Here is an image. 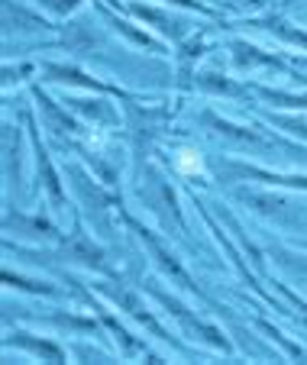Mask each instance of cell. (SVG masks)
<instances>
[{"label":"cell","mask_w":307,"mask_h":365,"mask_svg":"<svg viewBox=\"0 0 307 365\" xmlns=\"http://www.w3.org/2000/svg\"><path fill=\"white\" fill-rule=\"evenodd\" d=\"M213 172L223 185H236V181H256V185L268 187H294V191H307V175H281L272 168L249 165L243 159H213Z\"/></svg>","instance_id":"2"},{"label":"cell","mask_w":307,"mask_h":365,"mask_svg":"<svg viewBox=\"0 0 307 365\" xmlns=\"http://www.w3.org/2000/svg\"><path fill=\"white\" fill-rule=\"evenodd\" d=\"M33 97H36V103H39V110H42V120H46V126L61 139V143L69 145V139H75L78 133H81V126H78L75 120H69V107L61 110V107L52 101V97L42 94L39 84H33Z\"/></svg>","instance_id":"10"},{"label":"cell","mask_w":307,"mask_h":365,"mask_svg":"<svg viewBox=\"0 0 307 365\" xmlns=\"http://www.w3.org/2000/svg\"><path fill=\"white\" fill-rule=\"evenodd\" d=\"M146 185L152 187L156 194H149V191H143V200H146V207H149L152 214L162 220V227L165 230H171V223L178 227V236L184 240V233H188V227H184V220H181V210H178V197H175V191H171V185L162 178V175L156 172V168H146Z\"/></svg>","instance_id":"5"},{"label":"cell","mask_w":307,"mask_h":365,"mask_svg":"<svg viewBox=\"0 0 307 365\" xmlns=\"http://www.w3.org/2000/svg\"><path fill=\"white\" fill-rule=\"evenodd\" d=\"M143 291H149L152 297H156L158 304L165 307V314H168L171 320H178V327H181L188 336H194V339H204L207 346H213V349H223V352H233V346H230V339L223 336V330H217L213 324H207V320H201L198 314H194L191 307H184L178 297H171V294H165L162 288H156V284H143Z\"/></svg>","instance_id":"1"},{"label":"cell","mask_w":307,"mask_h":365,"mask_svg":"<svg viewBox=\"0 0 307 365\" xmlns=\"http://www.w3.org/2000/svg\"><path fill=\"white\" fill-rule=\"evenodd\" d=\"M65 255L75 259V262H81V265H88V269H97V272H104V275L116 278V272H110V265L104 262V252L94 246V240L84 233L78 220H75V233L65 240Z\"/></svg>","instance_id":"11"},{"label":"cell","mask_w":307,"mask_h":365,"mask_svg":"<svg viewBox=\"0 0 307 365\" xmlns=\"http://www.w3.org/2000/svg\"><path fill=\"white\" fill-rule=\"evenodd\" d=\"M262 120H268V123L275 126V130H281V133H288V136H298V139H307V123L301 117H281V113H266L262 110Z\"/></svg>","instance_id":"21"},{"label":"cell","mask_w":307,"mask_h":365,"mask_svg":"<svg viewBox=\"0 0 307 365\" xmlns=\"http://www.w3.org/2000/svg\"><path fill=\"white\" fill-rule=\"evenodd\" d=\"M116 210H120V214H123V220L130 223V230H136V236H139V240H143V242H146V249H149V252H152V255H156V262H158V269H162V272H165V275H171V278H175V282H178V284H181V288H188V291H191V294H198V297H201V301H204V304H213V307H220V304H217V301H213V297H207V294H204V291H201V288H198V284H194V278H191V275H188V272H184V269H181V262H178L175 255H171V252H165L162 240H158V236H156V233H152V230H146V227H143V223H139V220H136V217H130V214H126V210H123V204H120V207H116ZM223 310H226V307H223Z\"/></svg>","instance_id":"4"},{"label":"cell","mask_w":307,"mask_h":365,"mask_svg":"<svg viewBox=\"0 0 307 365\" xmlns=\"http://www.w3.org/2000/svg\"><path fill=\"white\" fill-rule=\"evenodd\" d=\"M259 327H262V330L268 333V336L275 339V343L281 346V349H285V356H291V359H301V362H307V349H301L298 343H291V339H288V336H285V333H281V330H275V327L268 324V320H259Z\"/></svg>","instance_id":"22"},{"label":"cell","mask_w":307,"mask_h":365,"mask_svg":"<svg viewBox=\"0 0 307 365\" xmlns=\"http://www.w3.org/2000/svg\"><path fill=\"white\" fill-rule=\"evenodd\" d=\"M42 7H49L52 14H59V16H65V14H75L78 7H81V0H39Z\"/></svg>","instance_id":"24"},{"label":"cell","mask_w":307,"mask_h":365,"mask_svg":"<svg viewBox=\"0 0 307 365\" xmlns=\"http://www.w3.org/2000/svg\"><path fill=\"white\" fill-rule=\"evenodd\" d=\"M91 288H94L101 297H107V301H114L120 310H126V314H130V317L136 320V324H143L146 330L152 333V336H158V339H162V343H171L178 352H188L181 343H178L175 336H171L168 330H165L162 324H158L156 317H152V314H149V307H146V304L139 301V294H136V291H130V288H126V284H123V282H120V284H116V282H94V284H91Z\"/></svg>","instance_id":"3"},{"label":"cell","mask_w":307,"mask_h":365,"mask_svg":"<svg viewBox=\"0 0 307 365\" xmlns=\"http://www.w3.org/2000/svg\"><path fill=\"white\" fill-rule=\"evenodd\" d=\"M165 4H175V7H184V10H198V14H204V16H217L211 7H204L198 0H165Z\"/></svg>","instance_id":"26"},{"label":"cell","mask_w":307,"mask_h":365,"mask_svg":"<svg viewBox=\"0 0 307 365\" xmlns=\"http://www.w3.org/2000/svg\"><path fill=\"white\" fill-rule=\"evenodd\" d=\"M42 75L46 81H55V84H75V88H88V91H97V94H107V97H120V101H139L136 94L123 88H114V84H104V81H94L91 75H84L81 68H71V65H42Z\"/></svg>","instance_id":"8"},{"label":"cell","mask_w":307,"mask_h":365,"mask_svg":"<svg viewBox=\"0 0 307 365\" xmlns=\"http://www.w3.org/2000/svg\"><path fill=\"white\" fill-rule=\"evenodd\" d=\"M207 52V42L204 39H191L188 46H181L175 52L178 58V91H191L194 88V78H198V62L201 56Z\"/></svg>","instance_id":"14"},{"label":"cell","mask_w":307,"mask_h":365,"mask_svg":"<svg viewBox=\"0 0 307 365\" xmlns=\"http://www.w3.org/2000/svg\"><path fill=\"white\" fill-rule=\"evenodd\" d=\"M236 197L246 200V204L253 207L256 214L268 217V220H275L281 230H291V227H304L307 223L301 220V217H291V204L281 197H275V194H262V191H249V187H236Z\"/></svg>","instance_id":"7"},{"label":"cell","mask_w":307,"mask_h":365,"mask_svg":"<svg viewBox=\"0 0 307 365\" xmlns=\"http://www.w3.org/2000/svg\"><path fill=\"white\" fill-rule=\"evenodd\" d=\"M178 168H181V172H194V168H201V159H198V152H178Z\"/></svg>","instance_id":"25"},{"label":"cell","mask_w":307,"mask_h":365,"mask_svg":"<svg viewBox=\"0 0 307 365\" xmlns=\"http://www.w3.org/2000/svg\"><path fill=\"white\" fill-rule=\"evenodd\" d=\"M71 107L101 126H120V113H116V107L110 101H94V107H84V101H71Z\"/></svg>","instance_id":"19"},{"label":"cell","mask_w":307,"mask_h":365,"mask_svg":"<svg viewBox=\"0 0 307 365\" xmlns=\"http://www.w3.org/2000/svg\"><path fill=\"white\" fill-rule=\"evenodd\" d=\"M239 26H253V29H262V33L275 36L278 42H291V46H298L301 52H307V33L304 29H298L294 23H288L285 16L278 14H268V16H253V20H243Z\"/></svg>","instance_id":"12"},{"label":"cell","mask_w":307,"mask_h":365,"mask_svg":"<svg viewBox=\"0 0 307 365\" xmlns=\"http://www.w3.org/2000/svg\"><path fill=\"white\" fill-rule=\"evenodd\" d=\"M268 255H272L275 262H278L291 278H298L301 288L307 291V255H298L285 246H268Z\"/></svg>","instance_id":"18"},{"label":"cell","mask_w":307,"mask_h":365,"mask_svg":"<svg viewBox=\"0 0 307 365\" xmlns=\"http://www.w3.org/2000/svg\"><path fill=\"white\" fill-rule=\"evenodd\" d=\"M94 310H101V320H104V327H107V330H110V333H114V336H116V343H120L123 356H126V359H136V356H149V349H146V346L139 343V339H133L130 333L123 330V327H120V320H116V317H114V314H110L107 307H101V304L94 301Z\"/></svg>","instance_id":"16"},{"label":"cell","mask_w":307,"mask_h":365,"mask_svg":"<svg viewBox=\"0 0 307 365\" xmlns=\"http://www.w3.org/2000/svg\"><path fill=\"white\" fill-rule=\"evenodd\" d=\"M272 288L278 291L281 297H285V301H288V307H294V310H298V314H294V320H307V301H301V297L294 294V291H288L281 282H272Z\"/></svg>","instance_id":"23"},{"label":"cell","mask_w":307,"mask_h":365,"mask_svg":"<svg viewBox=\"0 0 307 365\" xmlns=\"http://www.w3.org/2000/svg\"><path fill=\"white\" fill-rule=\"evenodd\" d=\"M26 126H29V139H33V149H36V168H39V187H46L49 194V204H52V210H65L69 207V197H65V187H61V178L59 172L52 168V159H49L46 145H42L39 139V130H36L33 117L26 113Z\"/></svg>","instance_id":"6"},{"label":"cell","mask_w":307,"mask_h":365,"mask_svg":"<svg viewBox=\"0 0 307 365\" xmlns=\"http://www.w3.org/2000/svg\"><path fill=\"white\" fill-rule=\"evenodd\" d=\"M10 346L33 352L36 359H49V362H65V359H69V352L61 349L59 343L39 339V336H33V333H10V336H4V349H10Z\"/></svg>","instance_id":"13"},{"label":"cell","mask_w":307,"mask_h":365,"mask_svg":"<svg viewBox=\"0 0 307 365\" xmlns=\"http://www.w3.org/2000/svg\"><path fill=\"white\" fill-rule=\"evenodd\" d=\"M130 14H136L143 23H152L158 33H165L168 39H175V42H181L184 36H188V26H184V20H178V16L165 14V10L143 7V4H130Z\"/></svg>","instance_id":"15"},{"label":"cell","mask_w":307,"mask_h":365,"mask_svg":"<svg viewBox=\"0 0 307 365\" xmlns=\"http://www.w3.org/2000/svg\"><path fill=\"white\" fill-rule=\"evenodd\" d=\"M230 52H233V65H236L239 71H253V68H272V71H281V75H298V68L291 65V58H278V56H272V52H262V48H256V46H249V42H243V39H236L230 46Z\"/></svg>","instance_id":"9"},{"label":"cell","mask_w":307,"mask_h":365,"mask_svg":"<svg viewBox=\"0 0 307 365\" xmlns=\"http://www.w3.org/2000/svg\"><path fill=\"white\" fill-rule=\"evenodd\" d=\"M249 94L262 97V101L275 103V107H285V110H307V94H291V91H275L266 88V84H256V81H246Z\"/></svg>","instance_id":"17"},{"label":"cell","mask_w":307,"mask_h":365,"mask_svg":"<svg viewBox=\"0 0 307 365\" xmlns=\"http://www.w3.org/2000/svg\"><path fill=\"white\" fill-rule=\"evenodd\" d=\"M4 282H7V288H23V291H29V294H42V297H59L61 294L55 284H49V282H29V278L14 275L10 269H4Z\"/></svg>","instance_id":"20"}]
</instances>
